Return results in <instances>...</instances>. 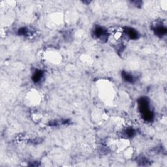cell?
Returning <instances> with one entry per match:
<instances>
[{
    "mask_svg": "<svg viewBox=\"0 0 167 167\" xmlns=\"http://www.w3.org/2000/svg\"><path fill=\"white\" fill-rule=\"evenodd\" d=\"M139 108L142 114L148 112L149 110V101L146 97H142L138 101Z\"/></svg>",
    "mask_w": 167,
    "mask_h": 167,
    "instance_id": "cell-1",
    "label": "cell"
},
{
    "mask_svg": "<svg viewBox=\"0 0 167 167\" xmlns=\"http://www.w3.org/2000/svg\"><path fill=\"white\" fill-rule=\"evenodd\" d=\"M94 35L99 38V39H102L103 41H107L108 38V33L107 31L103 28L100 27V26H97L94 30Z\"/></svg>",
    "mask_w": 167,
    "mask_h": 167,
    "instance_id": "cell-2",
    "label": "cell"
},
{
    "mask_svg": "<svg viewBox=\"0 0 167 167\" xmlns=\"http://www.w3.org/2000/svg\"><path fill=\"white\" fill-rule=\"evenodd\" d=\"M124 32L131 39H136L139 37V33L133 28H125Z\"/></svg>",
    "mask_w": 167,
    "mask_h": 167,
    "instance_id": "cell-3",
    "label": "cell"
},
{
    "mask_svg": "<svg viewBox=\"0 0 167 167\" xmlns=\"http://www.w3.org/2000/svg\"><path fill=\"white\" fill-rule=\"evenodd\" d=\"M153 31L155 35L159 37H162L166 33L167 30L165 27L162 26H157L153 28Z\"/></svg>",
    "mask_w": 167,
    "mask_h": 167,
    "instance_id": "cell-4",
    "label": "cell"
},
{
    "mask_svg": "<svg viewBox=\"0 0 167 167\" xmlns=\"http://www.w3.org/2000/svg\"><path fill=\"white\" fill-rule=\"evenodd\" d=\"M43 71H41V70H37V71L34 72L33 76H32V80H33L35 83L39 82L43 78Z\"/></svg>",
    "mask_w": 167,
    "mask_h": 167,
    "instance_id": "cell-5",
    "label": "cell"
},
{
    "mask_svg": "<svg viewBox=\"0 0 167 167\" xmlns=\"http://www.w3.org/2000/svg\"><path fill=\"white\" fill-rule=\"evenodd\" d=\"M122 78H124V80L125 82H127L133 83L134 82V78L133 77V76L129 74V73H128L125 71H123L122 72Z\"/></svg>",
    "mask_w": 167,
    "mask_h": 167,
    "instance_id": "cell-6",
    "label": "cell"
},
{
    "mask_svg": "<svg viewBox=\"0 0 167 167\" xmlns=\"http://www.w3.org/2000/svg\"><path fill=\"white\" fill-rule=\"evenodd\" d=\"M142 118L145 120V121H147V122H150L151 120H153V112H151V110L148 111V112H146L144 114H142Z\"/></svg>",
    "mask_w": 167,
    "mask_h": 167,
    "instance_id": "cell-7",
    "label": "cell"
},
{
    "mask_svg": "<svg viewBox=\"0 0 167 167\" xmlns=\"http://www.w3.org/2000/svg\"><path fill=\"white\" fill-rule=\"evenodd\" d=\"M125 134H126V136L128 137H132L134 135V134H135V131L132 128H129L125 130Z\"/></svg>",
    "mask_w": 167,
    "mask_h": 167,
    "instance_id": "cell-8",
    "label": "cell"
},
{
    "mask_svg": "<svg viewBox=\"0 0 167 167\" xmlns=\"http://www.w3.org/2000/svg\"><path fill=\"white\" fill-rule=\"evenodd\" d=\"M28 29L27 28H21L19 29V30L18 31V33L19 36H27L28 33Z\"/></svg>",
    "mask_w": 167,
    "mask_h": 167,
    "instance_id": "cell-9",
    "label": "cell"
}]
</instances>
